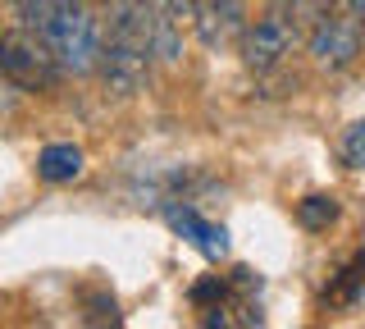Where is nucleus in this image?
<instances>
[{
	"mask_svg": "<svg viewBox=\"0 0 365 329\" xmlns=\"http://www.w3.org/2000/svg\"><path fill=\"white\" fill-rule=\"evenodd\" d=\"M41 37L51 41L55 60L68 74H91L101 64V32H96V19L87 14L83 0H64L51 14V24L41 28Z\"/></svg>",
	"mask_w": 365,
	"mask_h": 329,
	"instance_id": "f257e3e1",
	"label": "nucleus"
},
{
	"mask_svg": "<svg viewBox=\"0 0 365 329\" xmlns=\"http://www.w3.org/2000/svg\"><path fill=\"white\" fill-rule=\"evenodd\" d=\"M60 69L64 64L55 60L51 41H46L37 28L5 32V37H0V74L14 87H23V92H51Z\"/></svg>",
	"mask_w": 365,
	"mask_h": 329,
	"instance_id": "f03ea898",
	"label": "nucleus"
},
{
	"mask_svg": "<svg viewBox=\"0 0 365 329\" xmlns=\"http://www.w3.org/2000/svg\"><path fill=\"white\" fill-rule=\"evenodd\" d=\"M297 37H302V19H297L292 0L265 9V14L242 32V60H247V69H256V74L279 69V64L288 60V51L297 46Z\"/></svg>",
	"mask_w": 365,
	"mask_h": 329,
	"instance_id": "7ed1b4c3",
	"label": "nucleus"
},
{
	"mask_svg": "<svg viewBox=\"0 0 365 329\" xmlns=\"http://www.w3.org/2000/svg\"><path fill=\"white\" fill-rule=\"evenodd\" d=\"M361 28H365L361 14L347 9V0H338L334 9H324V14L311 24V32H306L319 69H347V64L361 55Z\"/></svg>",
	"mask_w": 365,
	"mask_h": 329,
	"instance_id": "20e7f679",
	"label": "nucleus"
},
{
	"mask_svg": "<svg viewBox=\"0 0 365 329\" xmlns=\"http://www.w3.org/2000/svg\"><path fill=\"white\" fill-rule=\"evenodd\" d=\"M101 78H106V92L114 96H137L151 69V46H137V41H119L106 37L101 41Z\"/></svg>",
	"mask_w": 365,
	"mask_h": 329,
	"instance_id": "39448f33",
	"label": "nucleus"
},
{
	"mask_svg": "<svg viewBox=\"0 0 365 329\" xmlns=\"http://www.w3.org/2000/svg\"><path fill=\"white\" fill-rule=\"evenodd\" d=\"M192 19H197V32H201L205 46H224L237 32H247L242 28V0H197Z\"/></svg>",
	"mask_w": 365,
	"mask_h": 329,
	"instance_id": "423d86ee",
	"label": "nucleus"
},
{
	"mask_svg": "<svg viewBox=\"0 0 365 329\" xmlns=\"http://www.w3.org/2000/svg\"><path fill=\"white\" fill-rule=\"evenodd\" d=\"M169 224L187 238L197 252H205V256H224L228 252V229L224 224H210V220H201L192 206H169Z\"/></svg>",
	"mask_w": 365,
	"mask_h": 329,
	"instance_id": "0eeeda50",
	"label": "nucleus"
},
{
	"mask_svg": "<svg viewBox=\"0 0 365 329\" xmlns=\"http://www.w3.org/2000/svg\"><path fill=\"white\" fill-rule=\"evenodd\" d=\"M37 174L46 178V183H68V178L83 174V151H78L73 142H51V146H41Z\"/></svg>",
	"mask_w": 365,
	"mask_h": 329,
	"instance_id": "6e6552de",
	"label": "nucleus"
},
{
	"mask_svg": "<svg viewBox=\"0 0 365 329\" xmlns=\"http://www.w3.org/2000/svg\"><path fill=\"white\" fill-rule=\"evenodd\" d=\"M365 288V252H351V260L334 275V283L324 288V306H351Z\"/></svg>",
	"mask_w": 365,
	"mask_h": 329,
	"instance_id": "1a4fd4ad",
	"label": "nucleus"
},
{
	"mask_svg": "<svg viewBox=\"0 0 365 329\" xmlns=\"http://www.w3.org/2000/svg\"><path fill=\"white\" fill-rule=\"evenodd\" d=\"M334 220H338V197H334V192H311V197L297 201V224H302V229L319 233V229H329Z\"/></svg>",
	"mask_w": 365,
	"mask_h": 329,
	"instance_id": "9d476101",
	"label": "nucleus"
},
{
	"mask_svg": "<svg viewBox=\"0 0 365 329\" xmlns=\"http://www.w3.org/2000/svg\"><path fill=\"white\" fill-rule=\"evenodd\" d=\"M338 156H342V165H347V169H365V119H356L347 133H342Z\"/></svg>",
	"mask_w": 365,
	"mask_h": 329,
	"instance_id": "9b49d317",
	"label": "nucleus"
},
{
	"mask_svg": "<svg viewBox=\"0 0 365 329\" xmlns=\"http://www.w3.org/2000/svg\"><path fill=\"white\" fill-rule=\"evenodd\" d=\"M192 298H197V302H210V298H228V283L220 279V275H215V279H205V283H197V288H192Z\"/></svg>",
	"mask_w": 365,
	"mask_h": 329,
	"instance_id": "f8f14e48",
	"label": "nucleus"
},
{
	"mask_svg": "<svg viewBox=\"0 0 365 329\" xmlns=\"http://www.w3.org/2000/svg\"><path fill=\"white\" fill-rule=\"evenodd\" d=\"M192 5H197V0H165V9H169V14L178 19V24H182V19L192 14Z\"/></svg>",
	"mask_w": 365,
	"mask_h": 329,
	"instance_id": "ddd939ff",
	"label": "nucleus"
},
{
	"mask_svg": "<svg viewBox=\"0 0 365 329\" xmlns=\"http://www.w3.org/2000/svg\"><path fill=\"white\" fill-rule=\"evenodd\" d=\"M347 5L356 9V14H361V24H365V0H347Z\"/></svg>",
	"mask_w": 365,
	"mask_h": 329,
	"instance_id": "4468645a",
	"label": "nucleus"
}]
</instances>
